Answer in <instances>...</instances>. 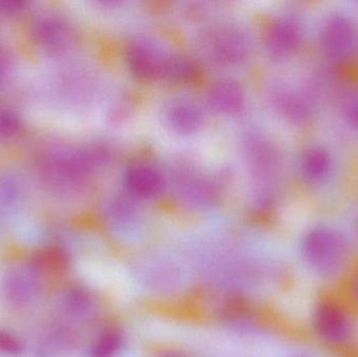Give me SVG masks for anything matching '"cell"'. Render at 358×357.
Listing matches in <instances>:
<instances>
[{
  "label": "cell",
  "instance_id": "obj_4",
  "mask_svg": "<svg viewBox=\"0 0 358 357\" xmlns=\"http://www.w3.org/2000/svg\"><path fill=\"white\" fill-rule=\"evenodd\" d=\"M296 168L304 186L315 194L331 192L342 176L340 155L330 143L324 140H313L303 147Z\"/></svg>",
  "mask_w": 358,
  "mask_h": 357
},
{
  "label": "cell",
  "instance_id": "obj_16",
  "mask_svg": "<svg viewBox=\"0 0 358 357\" xmlns=\"http://www.w3.org/2000/svg\"><path fill=\"white\" fill-rule=\"evenodd\" d=\"M348 220L349 224H350L351 228H352L353 233H355V237H357L358 241V207L352 215L349 218H346Z\"/></svg>",
  "mask_w": 358,
  "mask_h": 357
},
{
  "label": "cell",
  "instance_id": "obj_10",
  "mask_svg": "<svg viewBox=\"0 0 358 357\" xmlns=\"http://www.w3.org/2000/svg\"><path fill=\"white\" fill-rule=\"evenodd\" d=\"M164 117L172 130L181 134H189L201 127L204 115L194 101L176 99L167 105Z\"/></svg>",
  "mask_w": 358,
  "mask_h": 357
},
{
  "label": "cell",
  "instance_id": "obj_11",
  "mask_svg": "<svg viewBox=\"0 0 358 357\" xmlns=\"http://www.w3.org/2000/svg\"><path fill=\"white\" fill-rule=\"evenodd\" d=\"M176 188L179 197L189 203H206L215 197V187L203 174L185 169L176 175Z\"/></svg>",
  "mask_w": 358,
  "mask_h": 357
},
{
  "label": "cell",
  "instance_id": "obj_6",
  "mask_svg": "<svg viewBox=\"0 0 358 357\" xmlns=\"http://www.w3.org/2000/svg\"><path fill=\"white\" fill-rule=\"evenodd\" d=\"M127 60L130 69L143 79L153 80L176 73L178 57L170 56L157 42L136 38L129 44Z\"/></svg>",
  "mask_w": 358,
  "mask_h": 357
},
{
  "label": "cell",
  "instance_id": "obj_17",
  "mask_svg": "<svg viewBox=\"0 0 358 357\" xmlns=\"http://www.w3.org/2000/svg\"><path fill=\"white\" fill-rule=\"evenodd\" d=\"M352 354H353V356H355V357H358V330H357V341H355V348H353Z\"/></svg>",
  "mask_w": 358,
  "mask_h": 357
},
{
  "label": "cell",
  "instance_id": "obj_15",
  "mask_svg": "<svg viewBox=\"0 0 358 357\" xmlns=\"http://www.w3.org/2000/svg\"><path fill=\"white\" fill-rule=\"evenodd\" d=\"M341 293L358 312V266Z\"/></svg>",
  "mask_w": 358,
  "mask_h": 357
},
{
  "label": "cell",
  "instance_id": "obj_8",
  "mask_svg": "<svg viewBox=\"0 0 358 357\" xmlns=\"http://www.w3.org/2000/svg\"><path fill=\"white\" fill-rule=\"evenodd\" d=\"M341 129L358 138V80L338 75L330 96L327 111Z\"/></svg>",
  "mask_w": 358,
  "mask_h": 357
},
{
  "label": "cell",
  "instance_id": "obj_14",
  "mask_svg": "<svg viewBox=\"0 0 358 357\" xmlns=\"http://www.w3.org/2000/svg\"><path fill=\"white\" fill-rule=\"evenodd\" d=\"M0 352L10 356H18L22 352V345L10 333L0 331Z\"/></svg>",
  "mask_w": 358,
  "mask_h": 357
},
{
  "label": "cell",
  "instance_id": "obj_9",
  "mask_svg": "<svg viewBox=\"0 0 358 357\" xmlns=\"http://www.w3.org/2000/svg\"><path fill=\"white\" fill-rule=\"evenodd\" d=\"M125 186L134 196L151 198L161 192L164 178L161 172L153 166L138 163L130 166L126 171Z\"/></svg>",
  "mask_w": 358,
  "mask_h": 357
},
{
  "label": "cell",
  "instance_id": "obj_5",
  "mask_svg": "<svg viewBox=\"0 0 358 357\" xmlns=\"http://www.w3.org/2000/svg\"><path fill=\"white\" fill-rule=\"evenodd\" d=\"M308 34V27L302 15L285 13L269 25L265 35V45L273 58L288 60L303 50Z\"/></svg>",
  "mask_w": 358,
  "mask_h": 357
},
{
  "label": "cell",
  "instance_id": "obj_2",
  "mask_svg": "<svg viewBox=\"0 0 358 357\" xmlns=\"http://www.w3.org/2000/svg\"><path fill=\"white\" fill-rule=\"evenodd\" d=\"M313 345L326 354H352L358 312L341 291L320 293L306 324Z\"/></svg>",
  "mask_w": 358,
  "mask_h": 357
},
{
  "label": "cell",
  "instance_id": "obj_13",
  "mask_svg": "<svg viewBox=\"0 0 358 357\" xmlns=\"http://www.w3.org/2000/svg\"><path fill=\"white\" fill-rule=\"evenodd\" d=\"M33 283L31 280L18 274L13 275L8 278L4 286L6 297L15 303H20L29 299L33 293Z\"/></svg>",
  "mask_w": 358,
  "mask_h": 357
},
{
  "label": "cell",
  "instance_id": "obj_7",
  "mask_svg": "<svg viewBox=\"0 0 358 357\" xmlns=\"http://www.w3.org/2000/svg\"><path fill=\"white\" fill-rule=\"evenodd\" d=\"M204 48L214 62L233 66L239 65L248 58L252 50V43L241 29L221 27L206 36Z\"/></svg>",
  "mask_w": 358,
  "mask_h": 357
},
{
  "label": "cell",
  "instance_id": "obj_12",
  "mask_svg": "<svg viewBox=\"0 0 358 357\" xmlns=\"http://www.w3.org/2000/svg\"><path fill=\"white\" fill-rule=\"evenodd\" d=\"M208 101L214 110L224 115H234L243 108L245 96L237 82L220 80L208 90Z\"/></svg>",
  "mask_w": 358,
  "mask_h": 357
},
{
  "label": "cell",
  "instance_id": "obj_1",
  "mask_svg": "<svg viewBox=\"0 0 358 357\" xmlns=\"http://www.w3.org/2000/svg\"><path fill=\"white\" fill-rule=\"evenodd\" d=\"M298 280L320 293L342 291L358 266V241L346 218L319 216L296 243Z\"/></svg>",
  "mask_w": 358,
  "mask_h": 357
},
{
  "label": "cell",
  "instance_id": "obj_3",
  "mask_svg": "<svg viewBox=\"0 0 358 357\" xmlns=\"http://www.w3.org/2000/svg\"><path fill=\"white\" fill-rule=\"evenodd\" d=\"M313 44L320 62L334 71L358 58V18L347 8H331L317 19Z\"/></svg>",
  "mask_w": 358,
  "mask_h": 357
}]
</instances>
